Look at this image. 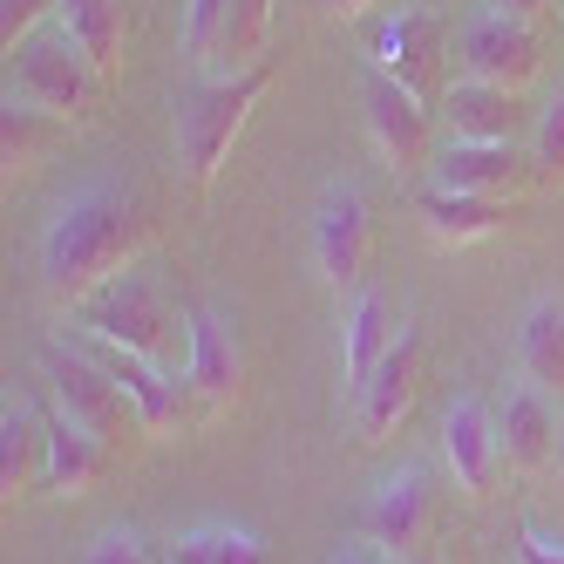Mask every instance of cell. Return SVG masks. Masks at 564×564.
<instances>
[{
  "instance_id": "d590c367",
  "label": "cell",
  "mask_w": 564,
  "mask_h": 564,
  "mask_svg": "<svg viewBox=\"0 0 564 564\" xmlns=\"http://www.w3.org/2000/svg\"><path fill=\"white\" fill-rule=\"evenodd\" d=\"M381 564H409V557H394V551H381Z\"/></svg>"
},
{
  "instance_id": "277c9868",
  "label": "cell",
  "mask_w": 564,
  "mask_h": 564,
  "mask_svg": "<svg viewBox=\"0 0 564 564\" xmlns=\"http://www.w3.org/2000/svg\"><path fill=\"white\" fill-rule=\"evenodd\" d=\"M8 96H21V102H34V109H48V116H62V123H75V116L96 109V96H102V68L89 62V48L75 42L62 21H48L34 42L14 48Z\"/></svg>"
},
{
  "instance_id": "8d00e7d4",
  "label": "cell",
  "mask_w": 564,
  "mask_h": 564,
  "mask_svg": "<svg viewBox=\"0 0 564 564\" xmlns=\"http://www.w3.org/2000/svg\"><path fill=\"white\" fill-rule=\"evenodd\" d=\"M409 564H435V557H409Z\"/></svg>"
},
{
  "instance_id": "4fadbf2b",
  "label": "cell",
  "mask_w": 564,
  "mask_h": 564,
  "mask_svg": "<svg viewBox=\"0 0 564 564\" xmlns=\"http://www.w3.org/2000/svg\"><path fill=\"white\" fill-rule=\"evenodd\" d=\"M463 68L476 83H503V89H523L531 75L544 68V48H538V28L517 21V14H497L482 8L469 28H463Z\"/></svg>"
},
{
  "instance_id": "44dd1931",
  "label": "cell",
  "mask_w": 564,
  "mask_h": 564,
  "mask_svg": "<svg viewBox=\"0 0 564 564\" xmlns=\"http://www.w3.org/2000/svg\"><path fill=\"white\" fill-rule=\"evenodd\" d=\"M102 469H109V442L96 429H83L75 415H48V469H42V490L83 497Z\"/></svg>"
},
{
  "instance_id": "30bf717a",
  "label": "cell",
  "mask_w": 564,
  "mask_h": 564,
  "mask_svg": "<svg viewBox=\"0 0 564 564\" xmlns=\"http://www.w3.org/2000/svg\"><path fill=\"white\" fill-rule=\"evenodd\" d=\"M415 388H422V327H415V319H401V340L388 347V360L347 394L354 401V435L360 442L394 435L401 422H409V409H415Z\"/></svg>"
},
{
  "instance_id": "e0dca14e",
  "label": "cell",
  "mask_w": 564,
  "mask_h": 564,
  "mask_svg": "<svg viewBox=\"0 0 564 564\" xmlns=\"http://www.w3.org/2000/svg\"><path fill=\"white\" fill-rule=\"evenodd\" d=\"M184 381L205 394V401H231L238 381H246V354H238V334L218 306H197L191 313V360H184Z\"/></svg>"
},
{
  "instance_id": "ac0fdd59",
  "label": "cell",
  "mask_w": 564,
  "mask_h": 564,
  "mask_svg": "<svg viewBox=\"0 0 564 564\" xmlns=\"http://www.w3.org/2000/svg\"><path fill=\"white\" fill-rule=\"evenodd\" d=\"M42 469H48V415L34 401H8L0 409V497H28L42 490Z\"/></svg>"
},
{
  "instance_id": "d6a6232c",
  "label": "cell",
  "mask_w": 564,
  "mask_h": 564,
  "mask_svg": "<svg viewBox=\"0 0 564 564\" xmlns=\"http://www.w3.org/2000/svg\"><path fill=\"white\" fill-rule=\"evenodd\" d=\"M490 8H497V14H517V21H538L551 0H490Z\"/></svg>"
},
{
  "instance_id": "f1b7e54d",
  "label": "cell",
  "mask_w": 564,
  "mask_h": 564,
  "mask_svg": "<svg viewBox=\"0 0 564 564\" xmlns=\"http://www.w3.org/2000/svg\"><path fill=\"white\" fill-rule=\"evenodd\" d=\"M225 8H231V0H191V8H184V42H191V55H197V62H205V55L218 48Z\"/></svg>"
},
{
  "instance_id": "d6986e66",
  "label": "cell",
  "mask_w": 564,
  "mask_h": 564,
  "mask_svg": "<svg viewBox=\"0 0 564 564\" xmlns=\"http://www.w3.org/2000/svg\"><path fill=\"white\" fill-rule=\"evenodd\" d=\"M394 340H401V313L381 293H354V306L340 313V375H347V394L381 368Z\"/></svg>"
},
{
  "instance_id": "484cf974",
  "label": "cell",
  "mask_w": 564,
  "mask_h": 564,
  "mask_svg": "<svg viewBox=\"0 0 564 564\" xmlns=\"http://www.w3.org/2000/svg\"><path fill=\"white\" fill-rule=\"evenodd\" d=\"M171 564H272V551L252 531H231V523H197L171 544Z\"/></svg>"
},
{
  "instance_id": "603a6c76",
  "label": "cell",
  "mask_w": 564,
  "mask_h": 564,
  "mask_svg": "<svg viewBox=\"0 0 564 564\" xmlns=\"http://www.w3.org/2000/svg\"><path fill=\"white\" fill-rule=\"evenodd\" d=\"M55 21L89 48V62H96L102 75L123 62V34H130V8H123V0H62Z\"/></svg>"
},
{
  "instance_id": "3957f363",
  "label": "cell",
  "mask_w": 564,
  "mask_h": 564,
  "mask_svg": "<svg viewBox=\"0 0 564 564\" xmlns=\"http://www.w3.org/2000/svg\"><path fill=\"white\" fill-rule=\"evenodd\" d=\"M265 89H272V68L252 62V68H238V75H205V83L177 102L171 137H177V164H184L191 184H212L218 177V164L231 156L238 130H246V116L259 109Z\"/></svg>"
},
{
  "instance_id": "7402d4cb",
  "label": "cell",
  "mask_w": 564,
  "mask_h": 564,
  "mask_svg": "<svg viewBox=\"0 0 564 564\" xmlns=\"http://www.w3.org/2000/svg\"><path fill=\"white\" fill-rule=\"evenodd\" d=\"M517 368L538 388H564V300H531L517 327Z\"/></svg>"
},
{
  "instance_id": "8fae6325",
  "label": "cell",
  "mask_w": 564,
  "mask_h": 564,
  "mask_svg": "<svg viewBox=\"0 0 564 564\" xmlns=\"http://www.w3.org/2000/svg\"><path fill=\"white\" fill-rule=\"evenodd\" d=\"M83 347L116 375V388L130 394V409H137V422L150 435L184 429V415H191V381H177V368H164V360H150V354H130V347H116V340H96V334H83Z\"/></svg>"
},
{
  "instance_id": "e575fe53",
  "label": "cell",
  "mask_w": 564,
  "mask_h": 564,
  "mask_svg": "<svg viewBox=\"0 0 564 564\" xmlns=\"http://www.w3.org/2000/svg\"><path fill=\"white\" fill-rule=\"evenodd\" d=\"M551 463H557V482H564V422H557V456Z\"/></svg>"
},
{
  "instance_id": "7a4b0ae2",
  "label": "cell",
  "mask_w": 564,
  "mask_h": 564,
  "mask_svg": "<svg viewBox=\"0 0 564 564\" xmlns=\"http://www.w3.org/2000/svg\"><path fill=\"white\" fill-rule=\"evenodd\" d=\"M75 313V327L96 334V340H116V347H130V354H150V360H164V368H177V360H191V319H177V306L164 300V286H156L150 272H116L102 279V286L83 300V306H68Z\"/></svg>"
},
{
  "instance_id": "52a82bcc",
  "label": "cell",
  "mask_w": 564,
  "mask_h": 564,
  "mask_svg": "<svg viewBox=\"0 0 564 564\" xmlns=\"http://www.w3.org/2000/svg\"><path fill=\"white\" fill-rule=\"evenodd\" d=\"M360 123H368V143L388 171H422L429 164V143H435L429 102L409 96L394 75H381V68L360 75Z\"/></svg>"
},
{
  "instance_id": "8992f818",
  "label": "cell",
  "mask_w": 564,
  "mask_h": 564,
  "mask_svg": "<svg viewBox=\"0 0 564 564\" xmlns=\"http://www.w3.org/2000/svg\"><path fill=\"white\" fill-rule=\"evenodd\" d=\"M375 68L394 75L409 96H422L429 109H442V96H449V34H442V14L435 8H401L375 28V42H368Z\"/></svg>"
},
{
  "instance_id": "cb8c5ba5",
  "label": "cell",
  "mask_w": 564,
  "mask_h": 564,
  "mask_svg": "<svg viewBox=\"0 0 564 564\" xmlns=\"http://www.w3.org/2000/svg\"><path fill=\"white\" fill-rule=\"evenodd\" d=\"M55 123H62V116L34 109V102H21V96L0 102V156H8V177L34 171V164L55 150Z\"/></svg>"
},
{
  "instance_id": "1f68e13d",
  "label": "cell",
  "mask_w": 564,
  "mask_h": 564,
  "mask_svg": "<svg viewBox=\"0 0 564 564\" xmlns=\"http://www.w3.org/2000/svg\"><path fill=\"white\" fill-rule=\"evenodd\" d=\"M334 564H381V544H368V538H360V544H340Z\"/></svg>"
},
{
  "instance_id": "d4e9b609",
  "label": "cell",
  "mask_w": 564,
  "mask_h": 564,
  "mask_svg": "<svg viewBox=\"0 0 564 564\" xmlns=\"http://www.w3.org/2000/svg\"><path fill=\"white\" fill-rule=\"evenodd\" d=\"M265 28H272V0H231V8H225V28H218V48L205 55V68H212V75L252 68V55L265 48Z\"/></svg>"
},
{
  "instance_id": "ba28073f",
  "label": "cell",
  "mask_w": 564,
  "mask_h": 564,
  "mask_svg": "<svg viewBox=\"0 0 564 564\" xmlns=\"http://www.w3.org/2000/svg\"><path fill=\"white\" fill-rule=\"evenodd\" d=\"M375 252V212L354 184H327L313 205V265L327 286H360Z\"/></svg>"
},
{
  "instance_id": "2e32d148",
  "label": "cell",
  "mask_w": 564,
  "mask_h": 564,
  "mask_svg": "<svg viewBox=\"0 0 564 564\" xmlns=\"http://www.w3.org/2000/svg\"><path fill=\"white\" fill-rule=\"evenodd\" d=\"M523 177H531V156L517 143H442L435 150V177L442 191H476V197H510Z\"/></svg>"
},
{
  "instance_id": "9c48e42d",
  "label": "cell",
  "mask_w": 564,
  "mask_h": 564,
  "mask_svg": "<svg viewBox=\"0 0 564 564\" xmlns=\"http://www.w3.org/2000/svg\"><path fill=\"white\" fill-rule=\"evenodd\" d=\"M429 517H435V490L422 463H401L394 476H381L368 503H360V538L394 551V557H422L429 544Z\"/></svg>"
},
{
  "instance_id": "5b68a950",
  "label": "cell",
  "mask_w": 564,
  "mask_h": 564,
  "mask_svg": "<svg viewBox=\"0 0 564 564\" xmlns=\"http://www.w3.org/2000/svg\"><path fill=\"white\" fill-rule=\"evenodd\" d=\"M34 368H42V381L55 388L62 415H75L83 429H96L109 449H116V435H123V422L137 409H130V394L116 388V375L102 368V360L83 340H42V347H34Z\"/></svg>"
},
{
  "instance_id": "836d02e7",
  "label": "cell",
  "mask_w": 564,
  "mask_h": 564,
  "mask_svg": "<svg viewBox=\"0 0 564 564\" xmlns=\"http://www.w3.org/2000/svg\"><path fill=\"white\" fill-rule=\"evenodd\" d=\"M319 8H327V14H340V21H347V14H368L375 0H319Z\"/></svg>"
},
{
  "instance_id": "4dcf8cb0",
  "label": "cell",
  "mask_w": 564,
  "mask_h": 564,
  "mask_svg": "<svg viewBox=\"0 0 564 564\" xmlns=\"http://www.w3.org/2000/svg\"><path fill=\"white\" fill-rule=\"evenodd\" d=\"M517 564H564V544L544 538L538 523H517Z\"/></svg>"
},
{
  "instance_id": "7c38bea8",
  "label": "cell",
  "mask_w": 564,
  "mask_h": 564,
  "mask_svg": "<svg viewBox=\"0 0 564 564\" xmlns=\"http://www.w3.org/2000/svg\"><path fill=\"white\" fill-rule=\"evenodd\" d=\"M442 463L469 497H490L503 476V435H497V409L482 394H456L442 409Z\"/></svg>"
},
{
  "instance_id": "9a60e30c",
  "label": "cell",
  "mask_w": 564,
  "mask_h": 564,
  "mask_svg": "<svg viewBox=\"0 0 564 564\" xmlns=\"http://www.w3.org/2000/svg\"><path fill=\"white\" fill-rule=\"evenodd\" d=\"M557 401L551 388L538 381H517L503 401H497V435H503V463L510 469H544L557 456Z\"/></svg>"
},
{
  "instance_id": "4316f807",
  "label": "cell",
  "mask_w": 564,
  "mask_h": 564,
  "mask_svg": "<svg viewBox=\"0 0 564 564\" xmlns=\"http://www.w3.org/2000/svg\"><path fill=\"white\" fill-rule=\"evenodd\" d=\"M531 177L538 184H564V96L538 116V130H531Z\"/></svg>"
},
{
  "instance_id": "5bb4252c",
  "label": "cell",
  "mask_w": 564,
  "mask_h": 564,
  "mask_svg": "<svg viewBox=\"0 0 564 564\" xmlns=\"http://www.w3.org/2000/svg\"><path fill=\"white\" fill-rule=\"evenodd\" d=\"M442 123H449L456 143H523V130H538V116L523 102V89L463 75V83H449V96H442Z\"/></svg>"
},
{
  "instance_id": "6da1fadb",
  "label": "cell",
  "mask_w": 564,
  "mask_h": 564,
  "mask_svg": "<svg viewBox=\"0 0 564 564\" xmlns=\"http://www.w3.org/2000/svg\"><path fill=\"white\" fill-rule=\"evenodd\" d=\"M150 238V212L130 184H83L75 197H62L48 231H42V286L62 306H83L102 279H116Z\"/></svg>"
},
{
  "instance_id": "f35d334b",
  "label": "cell",
  "mask_w": 564,
  "mask_h": 564,
  "mask_svg": "<svg viewBox=\"0 0 564 564\" xmlns=\"http://www.w3.org/2000/svg\"><path fill=\"white\" fill-rule=\"evenodd\" d=\"M164 564H171V557H164Z\"/></svg>"
},
{
  "instance_id": "83f0119b",
  "label": "cell",
  "mask_w": 564,
  "mask_h": 564,
  "mask_svg": "<svg viewBox=\"0 0 564 564\" xmlns=\"http://www.w3.org/2000/svg\"><path fill=\"white\" fill-rule=\"evenodd\" d=\"M48 14H62V0H0V48H21L48 28Z\"/></svg>"
},
{
  "instance_id": "74e56055",
  "label": "cell",
  "mask_w": 564,
  "mask_h": 564,
  "mask_svg": "<svg viewBox=\"0 0 564 564\" xmlns=\"http://www.w3.org/2000/svg\"><path fill=\"white\" fill-rule=\"evenodd\" d=\"M422 8H442V0H422Z\"/></svg>"
},
{
  "instance_id": "f546056e",
  "label": "cell",
  "mask_w": 564,
  "mask_h": 564,
  "mask_svg": "<svg viewBox=\"0 0 564 564\" xmlns=\"http://www.w3.org/2000/svg\"><path fill=\"white\" fill-rule=\"evenodd\" d=\"M83 564H164V557H156L137 531H102V538L83 551Z\"/></svg>"
},
{
  "instance_id": "ffe728a7",
  "label": "cell",
  "mask_w": 564,
  "mask_h": 564,
  "mask_svg": "<svg viewBox=\"0 0 564 564\" xmlns=\"http://www.w3.org/2000/svg\"><path fill=\"white\" fill-rule=\"evenodd\" d=\"M415 212H422V225H429L435 246H476V238H490L510 218V197H476V191H442V184H429L415 197Z\"/></svg>"
}]
</instances>
